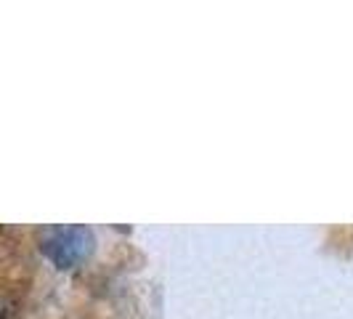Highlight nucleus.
Returning a JSON list of instances; mask_svg holds the SVG:
<instances>
[{"instance_id":"nucleus-1","label":"nucleus","mask_w":353,"mask_h":319,"mask_svg":"<svg viewBox=\"0 0 353 319\" xmlns=\"http://www.w3.org/2000/svg\"><path fill=\"white\" fill-rule=\"evenodd\" d=\"M40 248L59 269H72L80 261H85L93 250V234L85 226H51L43 231Z\"/></svg>"}]
</instances>
